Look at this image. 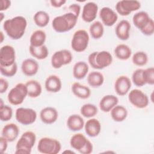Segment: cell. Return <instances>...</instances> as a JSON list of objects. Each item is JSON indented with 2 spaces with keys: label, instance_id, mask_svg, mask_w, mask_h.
Wrapping results in <instances>:
<instances>
[{
  "label": "cell",
  "instance_id": "cell-46",
  "mask_svg": "<svg viewBox=\"0 0 154 154\" xmlns=\"http://www.w3.org/2000/svg\"><path fill=\"white\" fill-rule=\"evenodd\" d=\"M0 4V11L2 12V11L7 10L10 7L11 1L9 0H1Z\"/></svg>",
  "mask_w": 154,
  "mask_h": 154
},
{
  "label": "cell",
  "instance_id": "cell-8",
  "mask_svg": "<svg viewBox=\"0 0 154 154\" xmlns=\"http://www.w3.org/2000/svg\"><path fill=\"white\" fill-rule=\"evenodd\" d=\"M28 92L25 84L18 83L12 88L8 93L7 99L10 103L13 105H19L23 103Z\"/></svg>",
  "mask_w": 154,
  "mask_h": 154
},
{
  "label": "cell",
  "instance_id": "cell-41",
  "mask_svg": "<svg viewBox=\"0 0 154 154\" xmlns=\"http://www.w3.org/2000/svg\"><path fill=\"white\" fill-rule=\"evenodd\" d=\"M143 75L146 84H154V68L153 67L143 69Z\"/></svg>",
  "mask_w": 154,
  "mask_h": 154
},
{
  "label": "cell",
  "instance_id": "cell-3",
  "mask_svg": "<svg viewBox=\"0 0 154 154\" xmlns=\"http://www.w3.org/2000/svg\"><path fill=\"white\" fill-rule=\"evenodd\" d=\"M88 61L90 66L94 69H103L111 64L112 57L106 51L93 52L88 57Z\"/></svg>",
  "mask_w": 154,
  "mask_h": 154
},
{
  "label": "cell",
  "instance_id": "cell-47",
  "mask_svg": "<svg viewBox=\"0 0 154 154\" xmlns=\"http://www.w3.org/2000/svg\"><path fill=\"white\" fill-rule=\"evenodd\" d=\"M66 2V0H51V5L55 8H60Z\"/></svg>",
  "mask_w": 154,
  "mask_h": 154
},
{
  "label": "cell",
  "instance_id": "cell-38",
  "mask_svg": "<svg viewBox=\"0 0 154 154\" xmlns=\"http://www.w3.org/2000/svg\"><path fill=\"white\" fill-rule=\"evenodd\" d=\"M143 69H136L132 75V81L137 87H142L146 84L143 78Z\"/></svg>",
  "mask_w": 154,
  "mask_h": 154
},
{
  "label": "cell",
  "instance_id": "cell-17",
  "mask_svg": "<svg viewBox=\"0 0 154 154\" xmlns=\"http://www.w3.org/2000/svg\"><path fill=\"white\" fill-rule=\"evenodd\" d=\"M58 117V111L52 106H46L43 108L40 112V118L42 122L47 125L55 123Z\"/></svg>",
  "mask_w": 154,
  "mask_h": 154
},
{
  "label": "cell",
  "instance_id": "cell-16",
  "mask_svg": "<svg viewBox=\"0 0 154 154\" xmlns=\"http://www.w3.org/2000/svg\"><path fill=\"white\" fill-rule=\"evenodd\" d=\"M131 87V81L127 76L122 75L119 76L114 83V90L116 93L120 96L126 95Z\"/></svg>",
  "mask_w": 154,
  "mask_h": 154
},
{
  "label": "cell",
  "instance_id": "cell-24",
  "mask_svg": "<svg viewBox=\"0 0 154 154\" xmlns=\"http://www.w3.org/2000/svg\"><path fill=\"white\" fill-rule=\"evenodd\" d=\"M66 123L69 129L73 132L82 130L85 125L83 118L78 114L70 115L68 117Z\"/></svg>",
  "mask_w": 154,
  "mask_h": 154
},
{
  "label": "cell",
  "instance_id": "cell-2",
  "mask_svg": "<svg viewBox=\"0 0 154 154\" xmlns=\"http://www.w3.org/2000/svg\"><path fill=\"white\" fill-rule=\"evenodd\" d=\"M78 17L70 12L56 16L52 22V26L57 32H66L73 28Z\"/></svg>",
  "mask_w": 154,
  "mask_h": 154
},
{
  "label": "cell",
  "instance_id": "cell-32",
  "mask_svg": "<svg viewBox=\"0 0 154 154\" xmlns=\"http://www.w3.org/2000/svg\"><path fill=\"white\" fill-rule=\"evenodd\" d=\"M114 54L119 60H127L132 55V50L129 46L125 44H120L115 48Z\"/></svg>",
  "mask_w": 154,
  "mask_h": 154
},
{
  "label": "cell",
  "instance_id": "cell-36",
  "mask_svg": "<svg viewBox=\"0 0 154 154\" xmlns=\"http://www.w3.org/2000/svg\"><path fill=\"white\" fill-rule=\"evenodd\" d=\"M81 115L85 118H91L98 112L97 107L92 103L84 104L80 109Z\"/></svg>",
  "mask_w": 154,
  "mask_h": 154
},
{
  "label": "cell",
  "instance_id": "cell-50",
  "mask_svg": "<svg viewBox=\"0 0 154 154\" xmlns=\"http://www.w3.org/2000/svg\"><path fill=\"white\" fill-rule=\"evenodd\" d=\"M64 153H65V152H70V153H75V152H73V151H69V150H66V151H64Z\"/></svg>",
  "mask_w": 154,
  "mask_h": 154
},
{
  "label": "cell",
  "instance_id": "cell-20",
  "mask_svg": "<svg viewBox=\"0 0 154 154\" xmlns=\"http://www.w3.org/2000/svg\"><path fill=\"white\" fill-rule=\"evenodd\" d=\"M19 134V127L14 123H11L5 125L1 132V136L8 142H13L17 138Z\"/></svg>",
  "mask_w": 154,
  "mask_h": 154
},
{
  "label": "cell",
  "instance_id": "cell-11",
  "mask_svg": "<svg viewBox=\"0 0 154 154\" xmlns=\"http://www.w3.org/2000/svg\"><path fill=\"white\" fill-rule=\"evenodd\" d=\"M128 100L135 107L140 109L147 106L149 99L146 94L138 89H133L129 93Z\"/></svg>",
  "mask_w": 154,
  "mask_h": 154
},
{
  "label": "cell",
  "instance_id": "cell-5",
  "mask_svg": "<svg viewBox=\"0 0 154 154\" xmlns=\"http://www.w3.org/2000/svg\"><path fill=\"white\" fill-rule=\"evenodd\" d=\"M70 146L81 154L92 153L93 146L90 140L81 133L74 134L70 140Z\"/></svg>",
  "mask_w": 154,
  "mask_h": 154
},
{
  "label": "cell",
  "instance_id": "cell-4",
  "mask_svg": "<svg viewBox=\"0 0 154 154\" xmlns=\"http://www.w3.org/2000/svg\"><path fill=\"white\" fill-rule=\"evenodd\" d=\"M36 141V135L32 131L22 134L16 145V154H29Z\"/></svg>",
  "mask_w": 154,
  "mask_h": 154
},
{
  "label": "cell",
  "instance_id": "cell-37",
  "mask_svg": "<svg viewBox=\"0 0 154 154\" xmlns=\"http://www.w3.org/2000/svg\"><path fill=\"white\" fill-rule=\"evenodd\" d=\"M132 61L134 64L137 66H143L148 61V56L145 52H136L132 57Z\"/></svg>",
  "mask_w": 154,
  "mask_h": 154
},
{
  "label": "cell",
  "instance_id": "cell-18",
  "mask_svg": "<svg viewBox=\"0 0 154 154\" xmlns=\"http://www.w3.org/2000/svg\"><path fill=\"white\" fill-rule=\"evenodd\" d=\"M131 24L127 20L123 19L120 20L116 25L115 29V33L117 38L121 40H127L130 36Z\"/></svg>",
  "mask_w": 154,
  "mask_h": 154
},
{
  "label": "cell",
  "instance_id": "cell-28",
  "mask_svg": "<svg viewBox=\"0 0 154 154\" xmlns=\"http://www.w3.org/2000/svg\"><path fill=\"white\" fill-rule=\"evenodd\" d=\"M28 96L31 98L38 97L42 91V87L40 83L36 80H29L25 83Z\"/></svg>",
  "mask_w": 154,
  "mask_h": 154
},
{
  "label": "cell",
  "instance_id": "cell-10",
  "mask_svg": "<svg viewBox=\"0 0 154 154\" xmlns=\"http://www.w3.org/2000/svg\"><path fill=\"white\" fill-rule=\"evenodd\" d=\"M73 60L71 52L67 49H61L56 51L52 55L51 63L54 69H60L63 66L70 64Z\"/></svg>",
  "mask_w": 154,
  "mask_h": 154
},
{
  "label": "cell",
  "instance_id": "cell-45",
  "mask_svg": "<svg viewBox=\"0 0 154 154\" xmlns=\"http://www.w3.org/2000/svg\"><path fill=\"white\" fill-rule=\"evenodd\" d=\"M8 141L2 136L0 137V152L1 153H4L7 149Z\"/></svg>",
  "mask_w": 154,
  "mask_h": 154
},
{
  "label": "cell",
  "instance_id": "cell-39",
  "mask_svg": "<svg viewBox=\"0 0 154 154\" xmlns=\"http://www.w3.org/2000/svg\"><path fill=\"white\" fill-rule=\"evenodd\" d=\"M13 116V109L7 105L0 106V119L2 122L10 120Z\"/></svg>",
  "mask_w": 154,
  "mask_h": 154
},
{
  "label": "cell",
  "instance_id": "cell-15",
  "mask_svg": "<svg viewBox=\"0 0 154 154\" xmlns=\"http://www.w3.org/2000/svg\"><path fill=\"white\" fill-rule=\"evenodd\" d=\"M99 17L102 24L106 26L114 25L118 19L117 14L111 8L104 7L99 11Z\"/></svg>",
  "mask_w": 154,
  "mask_h": 154
},
{
  "label": "cell",
  "instance_id": "cell-34",
  "mask_svg": "<svg viewBox=\"0 0 154 154\" xmlns=\"http://www.w3.org/2000/svg\"><path fill=\"white\" fill-rule=\"evenodd\" d=\"M29 51L31 55L37 60H44L48 56L49 51L46 45L34 47L29 45Z\"/></svg>",
  "mask_w": 154,
  "mask_h": 154
},
{
  "label": "cell",
  "instance_id": "cell-6",
  "mask_svg": "<svg viewBox=\"0 0 154 154\" xmlns=\"http://www.w3.org/2000/svg\"><path fill=\"white\" fill-rule=\"evenodd\" d=\"M61 149L60 142L55 138L43 137L40 139L38 145V151L43 154H57Z\"/></svg>",
  "mask_w": 154,
  "mask_h": 154
},
{
  "label": "cell",
  "instance_id": "cell-7",
  "mask_svg": "<svg viewBox=\"0 0 154 154\" xmlns=\"http://www.w3.org/2000/svg\"><path fill=\"white\" fill-rule=\"evenodd\" d=\"M89 40V35L85 30H77L73 35L71 40V47L75 52H84L88 47Z\"/></svg>",
  "mask_w": 154,
  "mask_h": 154
},
{
  "label": "cell",
  "instance_id": "cell-43",
  "mask_svg": "<svg viewBox=\"0 0 154 154\" xmlns=\"http://www.w3.org/2000/svg\"><path fill=\"white\" fill-rule=\"evenodd\" d=\"M69 12L75 14L76 17H79L81 13V6L78 4H72L68 7Z\"/></svg>",
  "mask_w": 154,
  "mask_h": 154
},
{
  "label": "cell",
  "instance_id": "cell-31",
  "mask_svg": "<svg viewBox=\"0 0 154 154\" xmlns=\"http://www.w3.org/2000/svg\"><path fill=\"white\" fill-rule=\"evenodd\" d=\"M88 85L93 88L100 87L104 82V76L103 74L97 71L90 72L87 78Z\"/></svg>",
  "mask_w": 154,
  "mask_h": 154
},
{
  "label": "cell",
  "instance_id": "cell-40",
  "mask_svg": "<svg viewBox=\"0 0 154 154\" xmlns=\"http://www.w3.org/2000/svg\"><path fill=\"white\" fill-rule=\"evenodd\" d=\"M17 71V65L15 62L10 66H0L1 73L6 77H12L16 75Z\"/></svg>",
  "mask_w": 154,
  "mask_h": 154
},
{
  "label": "cell",
  "instance_id": "cell-30",
  "mask_svg": "<svg viewBox=\"0 0 154 154\" xmlns=\"http://www.w3.org/2000/svg\"><path fill=\"white\" fill-rule=\"evenodd\" d=\"M46 34L42 29H37L33 32L30 37V45L34 47H38L44 45L46 42Z\"/></svg>",
  "mask_w": 154,
  "mask_h": 154
},
{
  "label": "cell",
  "instance_id": "cell-35",
  "mask_svg": "<svg viewBox=\"0 0 154 154\" xmlns=\"http://www.w3.org/2000/svg\"><path fill=\"white\" fill-rule=\"evenodd\" d=\"M89 31L91 37L94 39L101 38L104 33V27L102 23L100 21H94L89 27Z\"/></svg>",
  "mask_w": 154,
  "mask_h": 154
},
{
  "label": "cell",
  "instance_id": "cell-13",
  "mask_svg": "<svg viewBox=\"0 0 154 154\" xmlns=\"http://www.w3.org/2000/svg\"><path fill=\"white\" fill-rule=\"evenodd\" d=\"M16 52L10 45L3 46L0 49V66H10L15 63Z\"/></svg>",
  "mask_w": 154,
  "mask_h": 154
},
{
  "label": "cell",
  "instance_id": "cell-49",
  "mask_svg": "<svg viewBox=\"0 0 154 154\" xmlns=\"http://www.w3.org/2000/svg\"><path fill=\"white\" fill-rule=\"evenodd\" d=\"M0 16H1V22H2V20H3V19H4V13H2V12H1L0 13Z\"/></svg>",
  "mask_w": 154,
  "mask_h": 154
},
{
  "label": "cell",
  "instance_id": "cell-42",
  "mask_svg": "<svg viewBox=\"0 0 154 154\" xmlns=\"http://www.w3.org/2000/svg\"><path fill=\"white\" fill-rule=\"evenodd\" d=\"M141 32L146 36H150L154 32V22L151 18L148 23L141 30Z\"/></svg>",
  "mask_w": 154,
  "mask_h": 154
},
{
  "label": "cell",
  "instance_id": "cell-12",
  "mask_svg": "<svg viewBox=\"0 0 154 154\" xmlns=\"http://www.w3.org/2000/svg\"><path fill=\"white\" fill-rule=\"evenodd\" d=\"M141 8V4L138 1H119L116 3V10L121 16H126L133 11H137Z\"/></svg>",
  "mask_w": 154,
  "mask_h": 154
},
{
  "label": "cell",
  "instance_id": "cell-48",
  "mask_svg": "<svg viewBox=\"0 0 154 154\" xmlns=\"http://www.w3.org/2000/svg\"><path fill=\"white\" fill-rule=\"evenodd\" d=\"M0 34H1V43H2V42H3V40H4V34H3V32L1 31V32H0Z\"/></svg>",
  "mask_w": 154,
  "mask_h": 154
},
{
  "label": "cell",
  "instance_id": "cell-25",
  "mask_svg": "<svg viewBox=\"0 0 154 154\" xmlns=\"http://www.w3.org/2000/svg\"><path fill=\"white\" fill-rule=\"evenodd\" d=\"M151 17L144 11H140L135 13L132 17V22L135 27L140 31L148 23Z\"/></svg>",
  "mask_w": 154,
  "mask_h": 154
},
{
  "label": "cell",
  "instance_id": "cell-33",
  "mask_svg": "<svg viewBox=\"0 0 154 154\" xmlns=\"http://www.w3.org/2000/svg\"><path fill=\"white\" fill-rule=\"evenodd\" d=\"M33 20L37 26L40 28H43L48 25L50 20V16L47 12L40 10L34 14Z\"/></svg>",
  "mask_w": 154,
  "mask_h": 154
},
{
  "label": "cell",
  "instance_id": "cell-27",
  "mask_svg": "<svg viewBox=\"0 0 154 154\" xmlns=\"http://www.w3.org/2000/svg\"><path fill=\"white\" fill-rule=\"evenodd\" d=\"M89 67L85 61H80L76 63L73 67V76L77 79L84 78L88 73Z\"/></svg>",
  "mask_w": 154,
  "mask_h": 154
},
{
  "label": "cell",
  "instance_id": "cell-44",
  "mask_svg": "<svg viewBox=\"0 0 154 154\" xmlns=\"http://www.w3.org/2000/svg\"><path fill=\"white\" fill-rule=\"evenodd\" d=\"M8 82L4 78H0V93H5L8 88Z\"/></svg>",
  "mask_w": 154,
  "mask_h": 154
},
{
  "label": "cell",
  "instance_id": "cell-22",
  "mask_svg": "<svg viewBox=\"0 0 154 154\" xmlns=\"http://www.w3.org/2000/svg\"><path fill=\"white\" fill-rule=\"evenodd\" d=\"M45 87L46 90L50 93H57L62 88V82L59 76L55 75H49L45 81Z\"/></svg>",
  "mask_w": 154,
  "mask_h": 154
},
{
  "label": "cell",
  "instance_id": "cell-14",
  "mask_svg": "<svg viewBox=\"0 0 154 154\" xmlns=\"http://www.w3.org/2000/svg\"><path fill=\"white\" fill-rule=\"evenodd\" d=\"M98 9V5L94 2H88L85 3L82 11V20L87 23L93 22L97 16Z\"/></svg>",
  "mask_w": 154,
  "mask_h": 154
},
{
  "label": "cell",
  "instance_id": "cell-29",
  "mask_svg": "<svg viewBox=\"0 0 154 154\" xmlns=\"http://www.w3.org/2000/svg\"><path fill=\"white\" fill-rule=\"evenodd\" d=\"M110 111L111 118L116 122L124 121L128 116V110L123 105H117Z\"/></svg>",
  "mask_w": 154,
  "mask_h": 154
},
{
  "label": "cell",
  "instance_id": "cell-23",
  "mask_svg": "<svg viewBox=\"0 0 154 154\" xmlns=\"http://www.w3.org/2000/svg\"><path fill=\"white\" fill-rule=\"evenodd\" d=\"M86 134L90 137H97L100 132L101 125L96 119H90L84 125Z\"/></svg>",
  "mask_w": 154,
  "mask_h": 154
},
{
  "label": "cell",
  "instance_id": "cell-26",
  "mask_svg": "<svg viewBox=\"0 0 154 154\" xmlns=\"http://www.w3.org/2000/svg\"><path fill=\"white\" fill-rule=\"evenodd\" d=\"M72 91L77 97L81 99H88L91 95L90 89L79 82H75L72 85Z\"/></svg>",
  "mask_w": 154,
  "mask_h": 154
},
{
  "label": "cell",
  "instance_id": "cell-9",
  "mask_svg": "<svg viewBox=\"0 0 154 154\" xmlns=\"http://www.w3.org/2000/svg\"><path fill=\"white\" fill-rule=\"evenodd\" d=\"M15 117L19 123L23 125H29L35 122L37 112L32 108L19 107L16 110Z\"/></svg>",
  "mask_w": 154,
  "mask_h": 154
},
{
  "label": "cell",
  "instance_id": "cell-19",
  "mask_svg": "<svg viewBox=\"0 0 154 154\" xmlns=\"http://www.w3.org/2000/svg\"><path fill=\"white\" fill-rule=\"evenodd\" d=\"M39 68L38 63L33 58H26L24 60L21 64L22 73L27 76L35 75Z\"/></svg>",
  "mask_w": 154,
  "mask_h": 154
},
{
  "label": "cell",
  "instance_id": "cell-1",
  "mask_svg": "<svg viewBox=\"0 0 154 154\" xmlns=\"http://www.w3.org/2000/svg\"><path fill=\"white\" fill-rule=\"evenodd\" d=\"M27 26L26 19L22 16H17L6 20L3 28L7 35L13 40H19L23 37Z\"/></svg>",
  "mask_w": 154,
  "mask_h": 154
},
{
  "label": "cell",
  "instance_id": "cell-21",
  "mask_svg": "<svg viewBox=\"0 0 154 154\" xmlns=\"http://www.w3.org/2000/svg\"><path fill=\"white\" fill-rule=\"evenodd\" d=\"M119 103V99L112 94L104 96L99 102V107L102 111L104 112H109Z\"/></svg>",
  "mask_w": 154,
  "mask_h": 154
}]
</instances>
